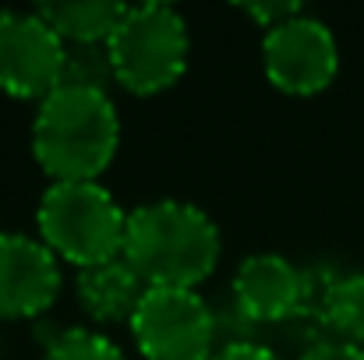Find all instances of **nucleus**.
<instances>
[{"mask_svg":"<svg viewBox=\"0 0 364 360\" xmlns=\"http://www.w3.org/2000/svg\"><path fill=\"white\" fill-rule=\"evenodd\" d=\"M68 46L36 11H0V92L43 103L64 78Z\"/></svg>","mask_w":364,"mask_h":360,"instance_id":"obj_7","label":"nucleus"},{"mask_svg":"<svg viewBox=\"0 0 364 360\" xmlns=\"http://www.w3.org/2000/svg\"><path fill=\"white\" fill-rule=\"evenodd\" d=\"M36 14L64 39V46H103L124 18V4L114 0H60L39 4Z\"/></svg>","mask_w":364,"mask_h":360,"instance_id":"obj_11","label":"nucleus"},{"mask_svg":"<svg viewBox=\"0 0 364 360\" xmlns=\"http://www.w3.org/2000/svg\"><path fill=\"white\" fill-rule=\"evenodd\" d=\"M60 85L110 92V85H117V82H114V67H110L107 43H103V46H68V60H64V78H60Z\"/></svg>","mask_w":364,"mask_h":360,"instance_id":"obj_14","label":"nucleus"},{"mask_svg":"<svg viewBox=\"0 0 364 360\" xmlns=\"http://www.w3.org/2000/svg\"><path fill=\"white\" fill-rule=\"evenodd\" d=\"M265 78L287 96H315L333 85L340 71V46L326 21L294 14L262 36Z\"/></svg>","mask_w":364,"mask_h":360,"instance_id":"obj_6","label":"nucleus"},{"mask_svg":"<svg viewBox=\"0 0 364 360\" xmlns=\"http://www.w3.org/2000/svg\"><path fill=\"white\" fill-rule=\"evenodd\" d=\"M297 360H364V350L350 347V343H340V339H326V343L304 350Z\"/></svg>","mask_w":364,"mask_h":360,"instance_id":"obj_16","label":"nucleus"},{"mask_svg":"<svg viewBox=\"0 0 364 360\" xmlns=\"http://www.w3.org/2000/svg\"><path fill=\"white\" fill-rule=\"evenodd\" d=\"M230 300L251 325H287L304 304V268L276 251L247 254L234 272Z\"/></svg>","mask_w":364,"mask_h":360,"instance_id":"obj_9","label":"nucleus"},{"mask_svg":"<svg viewBox=\"0 0 364 360\" xmlns=\"http://www.w3.org/2000/svg\"><path fill=\"white\" fill-rule=\"evenodd\" d=\"M127 329L145 360H213L220 350L216 311L198 290L149 286Z\"/></svg>","mask_w":364,"mask_h":360,"instance_id":"obj_5","label":"nucleus"},{"mask_svg":"<svg viewBox=\"0 0 364 360\" xmlns=\"http://www.w3.org/2000/svg\"><path fill=\"white\" fill-rule=\"evenodd\" d=\"M60 297V258L28 234H0V322L36 318Z\"/></svg>","mask_w":364,"mask_h":360,"instance_id":"obj_8","label":"nucleus"},{"mask_svg":"<svg viewBox=\"0 0 364 360\" xmlns=\"http://www.w3.org/2000/svg\"><path fill=\"white\" fill-rule=\"evenodd\" d=\"M145 279L127 265V258H114L92 268L78 272V300L92 322L103 325H131L141 297H145Z\"/></svg>","mask_w":364,"mask_h":360,"instance_id":"obj_10","label":"nucleus"},{"mask_svg":"<svg viewBox=\"0 0 364 360\" xmlns=\"http://www.w3.org/2000/svg\"><path fill=\"white\" fill-rule=\"evenodd\" d=\"M121 148V117L110 92L60 85L32 120V156L53 180H100Z\"/></svg>","mask_w":364,"mask_h":360,"instance_id":"obj_2","label":"nucleus"},{"mask_svg":"<svg viewBox=\"0 0 364 360\" xmlns=\"http://www.w3.org/2000/svg\"><path fill=\"white\" fill-rule=\"evenodd\" d=\"M322 322L333 339L364 350V272H336L322 304Z\"/></svg>","mask_w":364,"mask_h":360,"instance_id":"obj_12","label":"nucleus"},{"mask_svg":"<svg viewBox=\"0 0 364 360\" xmlns=\"http://www.w3.org/2000/svg\"><path fill=\"white\" fill-rule=\"evenodd\" d=\"M220 227L191 202L159 198L127 212L124 258L145 286L198 290L220 265Z\"/></svg>","mask_w":364,"mask_h":360,"instance_id":"obj_1","label":"nucleus"},{"mask_svg":"<svg viewBox=\"0 0 364 360\" xmlns=\"http://www.w3.org/2000/svg\"><path fill=\"white\" fill-rule=\"evenodd\" d=\"M244 14L258 25V28H276V25H283L287 18H294V14H301L304 7L301 4H294V0H269V4H244L241 7Z\"/></svg>","mask_w":364,"mask_h":360,"instance_id":"obj_15","label":"nucleus"},{"mask_svg":"<svg viewBox=\"0 0 364 360\" xmlns=\"http://www.w3.org/2000/svg\"><path fill=\"white\" fill-rule=\"evenodd\" d=\"M114 82L131 96H156L181 82L191 53L188 21L166 4L124 7V18L107 39Z\"/></svg>","mask_w":364,"mask_h":360,"instance_id":"obj_4","label":"nucleus"},{"mask_svg":"<svg viewBox=\"0 0 364 360\" xmlns=\"http://www.w3.org/2000/svg\"><path fill=\"white\" fill-rule=\"evenodd\" d=\"M36 227L60 261L82 272L124 254L127 212L100 180H53L39 198Z\"/></svg>","mask_w":364,"mask_h":360,"instance_id":"obj_3","label":"nucleus"},{"mask_svg":"<svg viewBox=\"0 0 364 360\" xmlns=\"http://www.w3.org/2000/svg\"><path fill=\"white\" fill-rule=\"evenodd\" d=\"M213 360H283L272 347H265V343H234V347H220Z\"/></svg>","mask_w":364,"mask_h":360,"instance_id":"obj_17","label":"nucleus"},{"mask_svg":"<svg viewBox=\"0 0 364 360\" xmlns=\"http://www.w3.org/2000/svg\"><path fill=\"white\" fill-rule=\"evenodd\" d=\"M43 360H127L124 350L107 336V332H92V329H64L57 332Z\"/></svg>","mask_w":364,"mask_h":360,"instance_id":"obj_13","label":"nucleus"}]
</instances>
